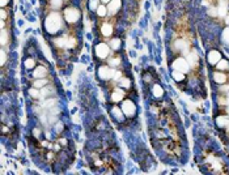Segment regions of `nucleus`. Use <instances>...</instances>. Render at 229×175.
Returning a JSON list of instances; mask_svg holds the SVG:
<instances>
[{"label":"nucleus","instance_id":"f257e3e1","mask_svg":"<svg viewBox=\"0 0 229 175\" xmlns=\"http://www.w3.org/2000/svg\"><path fill=\"white\" fill-rule=\"evenodd\" d=\"M45 26L46 30H47L50 34H55L56 32H59L62 28V17L59 13L56 12H51L47 16L45 21Z\"/></svg>","mask_w":229,"mask_h":175},{"label":"nucleus","instance_id":"f03ea898","mask_svg":"<svg viewBox=\"0 0 229 175\" xmlns=\"http://www.w3.org/2000/svg\"><path fill=\"white\" fill-rule=\"evenodd\" d=\"M64 18L69 24H75L80 18V12L76 8H73V7H68L67 9L64 11Z\"/></svg>","mask_w":229,"mask_h":175},{"label":"nucleus","instance_id":"7ed1b4c3","mask_svg":"<svg viewBox=\"0 0 229 175\" xmlns=\"http://www.w3.org/2000/svg\"><path fill=\"white\" fill-rule=\"evenodd\" d=\"M122 111H123V114H124V115H127V116H134V115H135V111H136L135 103H134L132 101H130V99L123 101Z\"/></svg>","mask_w":229,"mask_h":175},{"label":"nucleus","instance_id":"20e7f679","mask_svg":"<svg viewBox=\"0 0 229 175\" xmlns=\"http://www.w3.org/2000/svg\"><path fill=\"white\" fill-rule=\"evenodd\" d=\"M109 52H110V46L106 45V43H98L96 46V55L100 59L107 58Z\"/></svg>","mask_w":229,"mask_h":175},{"label":"nucleus","instance_id":"39448f33","mask_svg":"<svg viewBox=\"0 0 229 175\" xmlns=\"http://www.w3.org/2000/svg\"><path fill=\"white\" fill-rule=\"evenodd\" d=\"M189 63H187V60H185L183 58H178L174 60V63H173V68H174V71H179V72H187L189 71Z\"/></svg>","mask_w":229,"mask_h":175},{"label":"nucleus","instance_id":"423d86ee","mask_svg":"<svg viewBox=\"0 0 229 175\" xmlns=\"http://www.w3.org/2000/svg\"><path fill=\"white\" fill-rule=\"evenodd\" d=\"M113 71H110V68L107 67V65H101L100 68H98V76H100V78H102V80H107V78L113 77Z\"/></svg>","mask_w":229,"mask_h":175},{"label":"nucleus","instance_id":"0eeeda50","mask_svg":"<svg viewBox=\"0 0 229 175\" xmlns=\"http://www.w3.org/2000/svg\"><path fill=\"white\" fill-rule=\"evenodd\" d=\"M120 5H122V1L120 0H111L107 5V11H109L110 14H115L118 11H119Z\"/></svg>","mask_w":229,"mask_h":175},{"label":"nucleus","instance_id":"6e6552de","mask_svg":"<svg viewBox=\"0 0 229 175\" xmlns=\"http://www.w3.org/2000/svg\"><path fill=\"white\" fill-rule=\"evenodd\" d=\"M221 60V54L216 50H212V51L208 54V62L211 64H217V63Z\"/></svg>","mask_w":229,"mask_h":175},{"label":"nucleus","instance_id":"1a4fd4ad","mask_svg":"<svg viewBox=\"0 0 229 175\" xmlns=\"http://www.w3.org/2000/svg\"><path fill=\"white\" fill-rule=\"evenodd\" d=\"M123 98H124V90L123 89H116L111 94V101L113 102H120V101H123Z\"/></svg>","mask_w":229,"mask_h":175},{"label":"nucleus","instance_id":"9d476101","mask_svg":"<svg viewBox=\"0 0 229 175\" xmlns=\"http://www.w3.org/2000/svg\"><path fill=\"white\" fill-rule=\"evenodd\" d=\"M198 60H199V58H198L197 51H191L190 54L187 55V63H189V65H191V67H195V65L198 64Z\"/></svg>","mask_w":229,"mask_h":175},{"label":"nucleus","instance_id":"9b49d317","mask_svg":"<svg viewBox=\"0 0 229 175\" xmlns=\"http://www.w3.org/2000/svg\"><path fill=\"white\" fill-rule=\"evenodd\" d=\"M33 75H34L36 78H45L46 75H47V69L45 67H37L34 69V72H33Z\"/></svg>","mask_w":229,"mask_h":175},{"label":"nucleus","instance_id":"f8f14e48","mask_svg":"<svg viewBox=\"0 0 229 175\" xmlns=\"http://www.w3.org/2000/svg\"><path fill=\"white\" fill-rule=\"evenodd\" d=\"M226 9H228L226 1L221 0L219 3V8H217V16H226Z\"/></svg>","mask_w":229,"mask_h":175},{"label":"nucleus","instance_id":"ddd939ff","mask_svg":"<svg viewBox=\"0 0 229 175\" xmlns=\"http://www.w3.org/2000/svg\"><path fill=\"white\" fill-rule=\"evenodd\" d=\"M101 33L103 34V37H110L113 33V26L110 24H103L102 28H101Z\"/></svg>","mask_w":229,"mask_h":175},{"label":"nucleus","instance_id":"4468645a","mask_svg":"<svg viewBox=\"0 0 229 175\" xmlns=\"http://www.w3.org/2000/svg\"><path fill=\"white\" fill-rule=\"evenodd\" d=\"M213 80H215L217 84H224V82L226 81V76L224 75V73H219V72H216V73L213 75Z\"/></svg>","mask_w":229,"mask_h":175},{"label":"nucleus","instance_id":"2eb2a0df","mask_svg":"<svg viewBox=\"0 0 229 175\" xmlns=\"http://www.w3.org/2000/svg\"><path fill=\"white\" fill-rule=\"evenodd\" d=\"M111 113L114 114V116H115L118 120H123V111H122V109L114 106L113 109H111Z\"/></svg>","mask_w":229,"mask_h":175},{"label":"nucleus","instance_id":"dca6fc26","mask_svg":"<svg viewBox=\"0 0 229 175\" xmlns=\"http://www.w3.org/2000/svg\"><path fill=\"white\" fill-rule=\"evenodd\" d=\"M33 85H34V88H37V89H42V88H45L46 85H47V80H46V78H37Z\"/></svg>","mask_w":229,"mask_h":175},{"label":"nucleus","instance_id":"f3484780","mask_svg":"<svg viewBox=\"0 0 229 175\" xmlns=\"http://www.w3.org/2000/svg\"><path fill=\"white\" fill-rule=\"evenodd\" d=\"M96 12H97V14H98L100 17H105V16L107 14V13H109V11H107V7H105V5H100L98 8H97Z\"/></svg>","mask_w":229,"mask_h":175},{"label":"nucleus","instance_id":"a211bd4d","mask_svg":"<svg viewBox=\"0 0 229 175\" xmlns=\"http://www.w3.org/2000/svg\"><path fill=\"white\" fill-rule=\"evenodd\" d=\"M152 91H153V95H155V97H161L162 94H164V90H162V88L158 84H156L155 86H153Z\"/></svg>","mask_w":229,"mask_h":175},{"label":"nucleus","instance_id":"6ab92c4d","mask_svg":"<svg viewBox=\"0 0 229 175\" xmlns=\"http://www.w3.org/2000/svg\"><path fill=\"white\" fill-rule=\"evenodd\" d=\"M216 122H217V124H219L220 127L229 126V118H226V116H219Z\"/></svg>","mask_w":229,"mask_h":175},{"label":"nucleus","instance_id":"aec40b11","mask_svg":"<svg viewBox=\"0 0 229 175\" xmlns=\"http://www.w3.org/2000/svg\"><path fill=\"white\" fill-rule=\"evenodd\" d=\"M110 47L113 50H118L120 47V39H118V38H114V39H111L110 41Z\"/></svg>","mask_w":229,"mask_h":175},{"label":"nucleus","instance_id":"412c9836","mask_svg":"<svg viewBox=\"0 0 229 175\" xmlns=\"http://www.w3.org/2000/svg\"><path fill=\"white\" fill-rule=\"evenodd\" d=\"M119 82H120L119 85H120L122 88H124V89H128V88L131 86V81H130L127 77H122V78L119 80Z\"/></svg>","mask_w":229,"mask_h":175},{"label":"nucleus","instance_id":"4be33fe9","mask_svg":"<svg viewBox=\"0 0 229 175\" xmlns=\"http://www.w3.org/2000/svg\"><path fill=\"white\" fill-rule=\"evenodd\" d=\"M173 78H174L175 81H182L185 78L183 76V72H179V71H174L173 72Z\"/></svg>","mask_w":229,"mask_h":175},{"label":"nucleus","instance_id":"5701e85b","mask_svg":"<svg viewBox=\"0 0 229 175\" xmlns=\"http://www.w3.org/2000/svg\"><path fill=\"white\" fill-rule=\"evenodd\" d=\"M217 68L219 69H228L229 68V63L226 62V60H224V59H221V60L217 63Z\"/></svg>","mask_w":229,"mask_h":175},{"label":"nucleus","instance_id":"b1692460","mask_svg":"<svg viewBox=\"0 0 229 175\" xmlns=\"http://www.w3.org/2000/svg\"><path fill=\"white\" fill-rule=\"evenodd\" d=\"M34 65H36V62H34V59L29 58V59H26V60H25V67H26L28 69L34 68Z\"/></svg>","mask_w":229,"mask_h":175},{"label":"nucleus","instance_id":"393cba45","mask_svg":"<svg viewBox=\"0 0 229 175\" xmlns=\"http://www.w3.org/2000/svg\"><path fill=\"white\" fill-rule=\"evenodd\" d=\"M55 105H56V99H55V98H50V99H46L45 101V105H43V106H45V107H50V109H51V107H54Z\"/></svg>","mask_w":229,"mask_h":175},{"label":"nucleus","instance_id":"a878e982","mask_svg":"<svg viewBox=\"0 0 229 175\" xmlns=\"http://www.w3.org/2000/svg\"><path fill=\"white\" fill-rule=\"evenodd\" d=\"M98 1L100 0H89V9L91 11H97V8H98Z\"/></svg>","mask_w":229,"mask_h":175},{"label":"nucleus","instance_id":"bb28decb","mask_svg":"<svg viewBox=\"0 0 229 175\" xmlns=\"http://www.w3.org/2000/svg\"><path fill=\"white\" fill-rule=\"evenodd\" d=\"M7 42H8V33L7 30L1 29V45H7Z\"/></svg>","mask_w":229,"mask_h":175},{"label":"nucleus","instance_id":"cd10ccee","mask_svg":"<svg viewBox=\"0 0 229 175\" xmlns=\"http://www.w3.org/2000/svg\"><path fill=\"white\" fill-rule=\"evenodd\" d=\"M29 94L32 95L33 98H38L39 95H41V91H39L37 88H33V89H30L29 90Z\"/></svg>","mask_w":229,"mask_h":175},{"label":"nucleus","instance_id":"c85d7f7f","mask_svg":"<svg viewBox=\"0 0 229 175\" xmlns=\"http://www.w3.org/2000/svg\"><path fill=\"white\" fill-rule=\"evenodd\" d=\"M186 46H187L186 42H185V41H181V39L175 42V47H177L178 50H186Z\"/></svg>","mask_w":229,"mask_h":175},{"label":"nucleus","instance_id":"c756f323","mask_svg":"<svg viewBox=\"0 0 229 175\" xmlns=\"http://www.w3.org/2000/svg\"><path fill=\"white\" fill-rule=\"evenodd\" d=\"M75 45H76V41H75V38H68L67 39V43H66V47H68V49H72V47H75Z\"/></svg>","mask_w":229,"mask_h":175},{"label":"nucleus","instance_id":"7c9ffc66","mask_svg":"<svg viewBox=\"0 0 229 175\" xmlns=\"http://www.w3.org/2000/svg\"><path fill=\"white\" fill-rule=\"evenodd\" d=\"M223 39L229 45V28H226V29L223 32Z\"/></svg>","mask_w":229,"mask_h":175},{"label":"nucleus","instance_id":"2f4dec72","mask_svg":"<svg viewBox=\"0 0 229 175\" xmlns=\"http://www.w3.org/2000/svg\"><path fill=\"white\" fill-rule=\"evenodd\" d=\"M119 62H120V60H119V58L111 59V60H110V62H109V65H110V67H116V65L119 64Z\"/></svg>","mask_w":229,"mask_h":175},{"label":"nucleus","instance_id":"473e14b6","mask_svg":"<svg viewBox=\"0 0 229 175\" xmlns=\"http://www.w3.org/2000/svg\"><path fill=\"white\" fill-rule=\"evenodd\" d=\"M62 5V0H51V7L52 8H59V7Z\"/></svg>","mask_w":229,"mask_h":175},{"label":"nucleus","instance_id":"72a5a7b5","mask_svg":"<svg viewBox=\"0 0 229 175\" xmlns=\"http://www.w3.org/2000/svg\"><path fill=\"white\" fill-rule=\"evenodd\" d=\"M0 56H1V59H0V64L4 65L5 64V60H7V55H5V52L1 51V54H0Z\"/></svg>","mask_w":229,"mask_h":175},{"label":"nucleus","instance_id":"f704fd0d","mask_svg":"<svg viewBox=\"0 0 229 175\" xmlns=\"http://www.w3.org/2000/svg\"><path fill=\"white\" fill-rule=\"evenodd\" d=\"M56 45H58V46H66V39L64 38L56 39Z\"/></svg>","mask_w":229,"mask_h":175},{"label":"nucleus","instance_id":"c9c22d12","mask_svg":"<svg viewBox=\"0 0 229 175\" xmlns=\"http://www.w3.org/2000/svg\"><path fill=\"white\" fill-rule=\"evenodd\" d=\"M55 130H56V132H60V131L63 130V124H62L60 122H58V123H56V127H55Z\"/></svg>","mask_w":229,"mask_h":175},{"label":"nucleus","instance_id":"e433bc0d","mask_svg":"<svg viewBox=\"0 0 229 175\" xmlns=\"http://www.w3.org/2000/svg\"><path fill=\"white\" fill-rule=\"evenodd\" d=\"M208 13H210L211 16H217V9H215V8H211V9L208 11Z\"/></svg>","mask_w":229,"mask_h":175},{"label":"nucleus","instance_id":"4c0bfd02","mask_svg":"<svg viewBox=\"0 0 229 175\" xmlns=\"http://www.w3.org/2000/svg\"><path fill=\"white\" fill-rule=\"evenodd\" d=\"M220 90L221 91H229V86L228 85H223V86L220 88Z\"/></svg>","mask_w":229,"mask_h":175},{"label":"nucleus","instance_id":"58836bf2","mask_svg":"<svg viewBox=\"0 0 229 175\" xmlns=\"http://www.w3.org/2000/svg\"><path fill=\"white\" fill-rule=\"evenodd\" d=\"M5 17H7V12L4 9H1V21H4V20H5Z\"/></svg>","mask_w":229,"mask_h":175},{"label":"nucleus","instance_id":"ea45409f","mask_svg":"<svg viewBox=\"0 0 229 175\" xmlns=\"http://www.w3.org/2000/svg\"><path fill=\"white\" fill-rule=\"evenodd\" d=\"M8 3H9V0H0V4H1V7H5Z\"/></svg>","mask_w":229,"mask_h":175},{"label":"nucleus","instance_id":"a19ab883","mask_svg":"<svg viewBox=\"0 0 229 175\" xmlns=\"http://www.w3.org/2000/svg\"><path fill=\"white\" fill-rule=\"evenodd\" d=\"M113 77L115 78V80H118V78L120 77V72H115V75H113Z\"/></svg>","mask_w":229,"mask_h":175},{"label":"nucleus","instance_id":"79ce46f5","mask_svg":"<svg viewBox=\"0 0 229 175\" xmlns=\"http://www.w3.org/2000/svg\"><path fill=\"white\" fill-rule=\"evenodd\" d=\"M33 133H34L36 136H38V135H39V130H38V128H36V130L33 131Z\"/></svg>","mask_w":229,"mask_h":175},{"label":"nucleus","instance_id":"37998d69","mask_svg":"<svg viewBox=\"0 0 229 175\" xmlns=\"http://www.w3.org/2000/svg\"><path fill=\"white\" fill-rule=\"evenodd\" d=\"M59 143H60V144H63V145H66V144H67V140H66V139H62L60 141H59Z\"/></svg>","mask_w":229,"mask_h":175},{"label":"nucleus","instance_id":"c03bdc74","mask_svg":"<svg viewBox=\"0 0 229 175\" xmlns=\"http://www.w3.org/2000/svg\"><path fill=\"white\" fill-rule=\"evenodd\" d=\"M100 1H102L103 4H109L110 1H111V0H100Z\"/></svg>","mask_w":229,"mask_h":175},{"label":"nucleus","instance_id":"a18cd8bd","mask_svg":"<svg viewBox=\"0 0 229 175\" xmlns=\"http://www.w3.org/2000/svg\"><path fill=\"white\" fill-rule=\"evenodd\" d=\"M225 20H226V24H229V16H226Z\"/></svg>","mask_w":229,"mask_h":175},{"label":"nucleus","instance_id":"49530a36","mask_svg":"<svg viewBox=\"0 0 229 175\" xmlns=\"http://www.w3.org/2000/svg\"><path fill=\"white\" fill-rule=\"evenodd\" d=\"M228 98H229V91H228Z\"/></svg>","mask_w":229,"mask_h":175},{"label":"nucleus","instance_id":"de8ad7c7","mask_svg":"<svg viewBox=\"0 0 229 175\" xmlns=\"http://www.w3.org/2000/svg\"><path fill=\"white\" fill-rule=\"evenodd\" d=\"M228 128H229V126H228Z\"/></svg>","mask_w":229,"mask_h":175}]
</instances>
